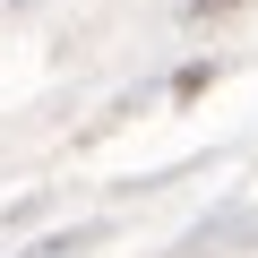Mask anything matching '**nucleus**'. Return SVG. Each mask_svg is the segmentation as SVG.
Here are the masks:
<instances>
[{
	"instance_id": "1",
	"label": "nucleus",
	"mask_w": 258,
	"mask_h": 258,
	"mask_svg": "<svg viewBox=\"0 0 258 258\" xmlns=\"http://www.w3.org/2000/svg\"><path fill=\"white\" fill-rule=\"evenodd\" d=\"M86 241H95V224H78V232H60V241H43V249H26V258H78Z\"/></svg>"
},
{
	"instance_id": "2",
	"label": "nucleus",
	"mask_w": 258,
	"mask_h": 258,
	"mask_svg": "<svg viewBox=\"0 0 258 258\" xmlns=\"http://www.w3.org/2000/svg\"><path fill=\"white\" fill-rule=\"evenodd\" d=\"M232 9H241V0H181V18H198V26L207 18H232Z\"/></svg>"
},
{
	"instance_id": "3",
	"label": "nucleus",
	"mask_w": 258,
	"mask_h": 258,
	"mask_svg": "<svg viewBox=\"0 0 258 258\" xmlns=\"http://www.w3.org/2000/svg\"><path fill=\"white\" fill-rule=\"evenodd\" d=\"M0 9H26V0H0Z\"/></svg>"
}]
</instances>
